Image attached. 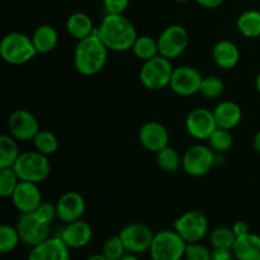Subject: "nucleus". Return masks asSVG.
<instances>
[{"mask_svg":"<svg viewBox=\"0 0 260 260\" xmlns=\"http://www.w3.org/2000/svg\"><path fill=\"white\" fill-rule=\"evenodd\" d=\"M96 35L107 48L113 52H126L132 50V46L139 36L134 23L128 18L123 14L111 13H107L99 27H96Z\"/></svg>","mask_w":260,"mask_h":260,"instance_id":"1","label":"nucleus"},{"mask_svg":"<svg viewBox=\"0 0 260 260\" xmlns=\"http://www.w3.org/2000/svg\"><path fill=\"white\" fill-rule=\"evenodd\" d=\"M201 7L207 8V9H215V8H218L220 5H222V3L225 0H196Z\"/></svg>","mask_w":260,"mask_h":260,"instance_id":"41","label":"nucleus"},{"mask_svg":"<svg viewBox=\"0 0 260 260\" xmlns=\"http://www.w3.org/2000/svg\"><path fill=\"white\" fill-rule=\"evenodd\" d=\"M109 50L102 42L96 29L93 35L78 41L74 51V66L84 76H94L101 73L108 60Z\"/></svg>","mask_w":260,"mask_h":260,"instance_id":"2","label":"nucleus"},{"mask_svg":"<svg viewBox=\"0 0 260 260\" xmlns=\"http://www.w3.org/2000/svg\"><path fill=\"white\" fill-rule=\"evenodd\" d=\"M225 83L221 78L215 75L206 76L201 83L200 94L206 99H218L225 93Z\"/></svg>","mask_w":260,"mask_h":260,"instance_id":"33","label":"nucleus"},{"mask_svg":"<svg viewBox=\"0 0 260 260\" xmlns=\"http://www.w3.org/2000/svg\"><path fill=\"white\" fill-rule=\"evenodd\" d=\"M159 53L169 60L182 56L189 46V33L183 25L172 24L157 37Z\"/></svg>","mask_w":260,"mask_h":260,"instance_id":"9","label":"nucleus"},{"mask_svg":"<svg viewBox=\"0 0 260 260\" xmlns=\"http://www.w3.org/2000/svg\"><path fill=\"white\" fill-rule=\"evenodd\" d=\"M8 131L10 136L19 142L32 141L40 131V124L35 114L28 109H15L10 113L7 121Z\"/></svg>","mask_w":260,"mask_h":260,"instance_id":"11","label":"nucleus"},{"mask_svg":"<svg viewBox=\"0 0 260 260\" xmlns=\"http://www.w3.org/2000/svg\"><path fill=\"white\" fill-rule=\"evenodd\" d=\"M203 76L193 66L183 65L174 68L169 88L179 96H192L200 93Z\"/></svg>","mask_w":260,"mask_h":260,"instance_id":"13","label":"nucleus"},{"mask_svg":"<svg viewBox=\"0 0 260 260\" xmlns=\"http://www.w3.org/2000/svg\"><path fill=\"white\" fill-rule=\"evenodd\" d=\"M174 2H177V3H182V4H184V3H189L190 0H174Z\"/></svg>","mask_w":260,"mask_h":260,"instance_id":"46","label":"nucleus"},{"mask_svg":"<svg viewBox=\"0 0 260 260\" xmlns=\"http://www.w3.org/2000/svg\"><path fill=\"white\" fill-rule=\"evenodd\" d=\"M173 71L174 68L172 65V60L159 55L142 62L139 78L145 88L157 91L169 86Z\"/></svg>","mask_w":260,"mask_h":260,"instance_id":"6","label":"nucleus"},{"mask_svg":"<svg viewBox=\"0 0 260 260\" xmlns=\"http://www.w3.org/2000/svg\"><path fill=\"white\" fill-rule=\"evenodd\" d=\"M234 253L231 249H212V260H234Z\"/></svg>","mask_w":260,"mask_h":260,"instance_id":"39","label":"nucleus"},{"mask_svg":"<svg viewBox=\"0 0 260 260\" xmlns=\"http://www.w3.org/2000/svg\"><path fill=\"white\" fill-rule=\"evenodd\" d=\"M56 210H57V218L63 223H70L74 221L81 220L85 213L86 203L83 196L75 190H69L56 202Z\"/></svg>","mask_w":260,"mask_h":260,"instance_id":"16","label":"nucleus"},{"mask_svg":"<svg viewBox=\"0 0 260 260\" xmlns=\"http://www.w3.org/2000/svg\"><path fill=\"white\" fill-rule=\"evenodd\" d=\"M208 240H210V245L212 246V249H233L236 235L233 228L218 226L211 231Z\"/></svg>","mask_w":260,"mask_h":260,"instance_id":"30","label":"nucleus"},{"mask_svg":"<svg viewBox=\"0 0 260 260\" xmlns=\"http://www.w3.org/2000/svg\"><path fill=\"white\" fill-rule=\"evenodd\" d=\"M20 240L24 245L33 248L51 238V225L42 222L35 216V213H20L17 222Z\"/></svg>","mask_w":260,"mask_h":260,"instance_id":"12","label":"nucleus"},{"mask_svg":"<svg viewBox=\"0 0 260 260\" xmlns=\"http://www.w3.org/2000/svg\"><path fill=\"white\" fill-rule=\"evenodd\" d=\"M236 28L246 38L260 37V10L249 9L241 13L236 20Z\"/></svg>","mask_w":260,"mask_h":260,"instance_id":"25","label":"nucleus"},{"mask_svg":"<svg viewBox=\"0 0 260 260\" xmlns=\"http://www.w3.org/2000/svg\"><path fill=\"white\" fill-rule=\"evenodd\" d=\"M119 260H140V259H139V256H137V254L128 253V251H127V253L124 254V255L122 256Z\"/></svg>","mask_w":260,"mask_h":260,"instance_id":"43","label":"nucleus"},{"mask_svg":"<svg viewBox=\"0 0 260 260\" xmlns=\"http://www.w3.org/2000/svg\"><path fill=\"white\" fill-rule=\"evenodd\" d=\"M33 213H35V216L38 218V220H41L42 222L51 225V223L55 221V218H57L56 203L53 205V203H51V202H43L42 201V203L38 206L37 210H36Z\"/></svg>","mask_w":260,"mask_h":260,"instance_id":"37","label":"nucleus"},{"mask_svg":"<svg viewBox=\"0 0 260 260\" xmlns=\"http://www.w3.org/2000/svg\"><path fill=\"white\" fill-rule=\"evenodd\" d=\"M22 243L17 226L3 225L0 228V251L3 254L12 253Z\"/></svg>","mask_w":260,"mask_h":260,"instance_id":"32","label":"nucleus"},{"mask_svg":"<svg viewBox=\"0 0 260 260\" xmlns=\"http://www.w3.org/2000/svg\"><path fill=\"white\" fill-rule=\"evenodd\" d=\"M32 141L36 151L41 152L46 156L55 154L58 147H60L57 136L53 132L48 131V129H40Z\"/></svg>","mask_w":260,"mask_h":260,"instance_id":"29","label":"nucleus"},{"mask_svg":"<svg viewBox=\"0 0 260 260\" xmlns=\"http://www.w3.org/2000/svg\"><path fill=\"white\" fill-rule=\"evenodd\" d=\"M231 250L235 260H260V235L248 233L238 236Z\"/></svg>","mask_w":260,"mask_h":260,"instance_id":"22","label":"nucleus"},{"mask_svg":"<svg viewBox=\"0 0 260 260\" xmlns=\"http://www.w3.org/2000/svg\"><path fill=\"white\" fill-rule=\"evenodd\" d=\"M118 235L123 241L126 250L134 254L149 253L150 246L154 240L155 233L151 228L142 222H132L123 226Z\"/></svg>","mask_w":260,"mask_h":260,"instance_id":"10","label":"nucleus"},{"mask_svg":"<svg viewBox=\"0 0 260 260\" xmlns=\"http://www.w3.org/2000/svg\"><path fill=\"white\" fill-rule=\"evenodd\" d=\"M139 141L145 150L157 154L169 146V132L160 122H146L139 129Z\"/></svg>","mask_w":260,"mask_h":260,"instance_id":"15","label":"nucleus"},{"mask_svg":"<svg viewBox=\"0 0 260 260\" xmlns=\"http://www.w3.org/2000/svg\"><path fill=\"white\" fill-rule=\"evenodd\" d=\"M131 0H103V7L111 14H123Z\"/></svg>","mask_w":260,"mask_h":260,"instance_id":"38","label":"nucleus"},{"mask_svg":"<svg viewBox=\"0 0 260 260\" xmlns=\"http://www.w3.org/2000/svg\"><path fill=\"white\" fill-rule=\"evenodd\" d=\"M253 145H254V149H255V151L259 152V154H260V129L258 132H256L255 136H254Z\"/></svg>","mask_w":260,"mask_h":260,"instance_id":"42","label":"nucleus"},{"mask_svg":"<svg viewBox=\"0 0 260 260\" xmlns=\"http://www.w3.org/2000/svg\"><path fill=\"white\" fill-rule=\"evenodd\" d=\"M233 230L235 233L236 238L238 236H243L245 234L250 233V229H249V225L245 222V221H236L233 225Z\"/></svg>","mask_w":260,"mask_h":260,"instance_id":"40","label":"nucleus"},{"mask_svg":"<svg viewBox=\"0 0 260 260\" xmlns=\"http://www.w3.org/2000/svg\"><path fill=\"white\" fill-rule=\"evenodd\" d=\"M185 249L187 243L174 229L161 230L155 233L149 255L151 260H183Z\"/></svg>","mask_w":260,"mask_h":260,"instance_id":"5","label":"nucleus"},{"mask_svg":"<svg viewBox=\"0 0 260 260\" xmlns=\"http://www.w3.org/2000/svg\"><path fill=\"white\" fill-rule=\"evenodd\" d=\"M126 253V246L119 235H113L107 239L102 246V254L111 260H119Z\"/></svg>","mask_w":260,"mask_h":260,"instance_id":"35","label":"nucleus"},{"mask_svg":"<svg viewBox=\"0 0 260 260\" xmlns=\"http://www.w3.org/2000/svg\"><path fill=\"white\" fill-rule=\"evenodd\" d=\"M27 260H70V248L60 236H51L30 248Z\"/></svg>","mask_w":260,"mask_h":260,"instance_id":"19","label":"nucleus"},{"mask_svg":"<svg viewBox=\"0 0 260 260\" xmlns=\"http://www.w3.org/2000/svg\"><path fill=\"white\" fill-rule=\"evenodd\" d=\"M93 235L94 231L90 223L81 218L74 222L65 223L58 236L70 248V250H78L88 246L93 239Z\"/></svg>","mask_w":260,"mask_h":260,"instance_id":"17","label":"nucleus"},{"mask_svg":"<svg viewBox=\"0 0 260 260\" xmlns=\"http://www.w3.org/2000/svg\"><path fill=\"white\" fill-rule=\"evenodd\" d=\"M217 154L206 145H193L183 155V170L188 175L201 178L207 175L216 164Z\"/></svg>","mask_w":260,"mask_h":260,"instance_id":"8","label":"nucleus"},{"mask_svg":"<svg viewBox=\"0 0 260 260\" xmlns=\"http://www.w3.org/2000/svg\"><path fill=\"white\" fill-rule=\"evenodd\" d=\"M255 88H256V90H258V93L260 94V71H259L258 76H256V79H255Z\"/></svg>","mask_w":260,"mask_h":260,"instance_id":"45","label":"nucleus"},{"mask_svg":"<svg viewBox=\"0 0 260 260\" xmlns=\"http://www.w3.org/2000/svg\"><path fill=\"white\" fill-rule=\"evenodd\" d=\"M13 169L23 182L40 184L50 177L51 162L46 155L35 150V151L22 152Z\"/></svg>","mask_w":260,"mask_h":260,"instance_id":"4","label":"nucleus"},{"mask_svg":"<svg viewBox=\"0 0 260 260\" xmlns=\"http://www.w3.org/2000/svg\"><path fill=\"white\" fill-rule=\"evenodd\" d=\"M32 42L35 45L37 53L46 55V53L52 52L58 43V33L52 25L42 24L37 27L33 32Z\"/></svg>","mask_w":260,"mask_h":260,"instance_id":"24","label":"nucleus"},{"mask_svg":"<svg viewBox=\"0 0 260 260\" xmlns=\"http://www.w3.org/2000/svg\"><path fill=\"white\" fill-rule=\"evenodd\" d=\"M212 57L218 68L230 70L235 68L240 61V50L233 41L221 40L213 46Z\"/></svg>","mask_w":260,"mask_h":260,"instance_id":"21","label":"nucleus"},{"mask_svg":"<svg viewBox=\"0 0 260 260\" xmlns=\"http://www.w3.org/2000/svg\"><path fill=\"white\" fill-rule=\"evenodd\" d=\"M18 140L10 135L0 136V168H13L18 157L20 156V150L18 146Z\"/></svg>","mask_w":260,"mask_h":260,"instance_id":"26","label":"nucleus"},{"mask_svg":"<svg viewBox=\"0 0 260 260\" xmlns=\"http://www.w3.org/2000/svg\"><path fill=\"white\" fill-rule=\"evenodd\" d=\"M213 116H215L216 124H217L218 128L231 131L235 127H238L243 119V111H241L240 106L235 102L222 101L215 107Z\"/></svg>","mask_w":260,"mask_h":260,"instance_id":"20","label":"nucleus"},{"mask_svg":"<svg viewBox=\"0 0 260 260\" xmlns=\"http://www.w3.org/2000/svg\"><path fill=\"white\" fill-rule=\"evenodd\" d=\"M20 183L19 177L13 168H0V196L10 198Z\"/></svg>","mask_w":260,"mask_h":260,"instance_id":"34","label":"nucleus"},{"mask_svg":"<svg viewBox=\"0 0 260 260\" xmlns=\"http://www.w3.org/2000/svg\"><path fill=\"white\" fill-rule=\"evenodd\" d=\"M96 28L91 18L86 13L76 12L73 13L66 20V32L70 37L80 41L88 36L93 35Z\"/></svg>","mask_w":260,"mask_h":260,"instance_id":"23","label":"nucleus"},{"mask_svg":"<svg viewBox=\"0 0 260 260\" xmlns=\"http://www.w3.org/2000/svg\"><path fill=\"white\" fill-rule=\"evenodd\" d=\"M156 161L160 169L167 173H175L182 168L183 156L175 147L167 146L156 154Z\"/></svg>","mask_w":260,"mask_h":260,"instance_id":"28","label":"nucleus"},{"mask_svg":"<svg viewBox=\"0 0 260 260\" xmlns=\"http://www.w3.org/2000/svg\"><path fill=\"white\" fill-rule=\"evenodd\" d=\"M184 260H212V251L201 243L187 244Z\"/></svg>","mask_w":260,"mask_h":260,"instance_id":"36","label":"nucleus"},{"mask_svg":"<svg viewBox=\"0 0 260 260\" xmlns=\"http://www.w3.org/2000/svg\"><path fill=\"white\" fill-rule=\"evenodd\" d=\"M208 146L216 152V154H225L233 147L234 139L231 131L223 128H216L208 137Z\"/></svg>","mask_w":260,"mask_h":260,"instance_id":"31","label":"nucleus"},{"mask_svg":"<svg viewBox=\"0 0 260 260\" xmlns=\"http://www.w3.org/2000/svg\"><path fill=\"white\" fill-rule=\"evenodd\" d=\"M132 52L142 62L151 60V58L160 55L157 40L147 35L137 36L136 41H135L134 46H132Z\"/></svg>","mask_w":260,"mask_h":260,"instance_id":"27","label":"nucleus"},{"mask_svg":"<svg viewBox=\"0 0 260 260\" xmlns=\"http://www.w3.org/2000/svg\"><path fill=\"white\" fill-rule=\"evenodd\" d=\"M38 55L32 37L22 32L7 33L0 41V56L8 65L20 66Z\"/></svg>","mask_w":260,"mask_h":260,"instance_id":"3","label":"nucleus"},{"mask_svg":"<svg viewBox=\"0 0 260 260\" xmlns=\"http://www.w3.org/2000/svg\"><path fill=\"white\" fill-rule=\"evenodd\" d=\"M86 260H111V259H108L107 256H104L103 254L101 253V254H94V255L89 256Z\"/></svg>","mask_w":260,"mask_h":260,"instance_id":"44","label":"nucleus"},{"mask_svg":"<svg viewBox=\"0 0 260 260\" xmlns=\"http://www.w3.org/2000/svg\"><path fill=\"white\" fill-rule=\"evenodd\" d=\"M10 200L20 213H32L42 203V193L36 183L20 180Z\"/></svg>","mask_w":260,"mask_h":260,"instance_id":"18","label":"nucleus"},{"mask_svg":"<svg viewBox=\"0 0 260 260\" xmlns=\"http://www.w3.org/2000/svg\"><path fill=\"white\" fill-rule=\"evenodd\" d=\"M217 128L213 111L203 107L192 109L185 118V129L196 140H208Z\"/></svg>","mask_w":260,"mask_h":260,"instance_id":"14","label":"nucleus"},{"mask_svg":"<svg viewBox=\"0 0 260 260\" xmlns=\"http://www.w3.org/2000/svg\"><path fill=\"white\" fill-rule=\"evenodd\" d=\"M173 229L187 244L201 243L207 236L208 220L201 211L190 210L180 215L173 223Z\"/></svg>","mask_w":260,"mask_h":260,"instance_id":"7","label":"nucleus"}]
</instances>
